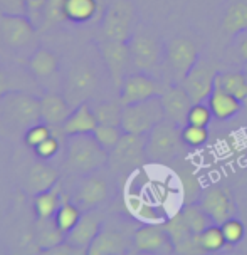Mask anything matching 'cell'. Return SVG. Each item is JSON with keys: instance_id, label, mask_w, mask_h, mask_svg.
I'll use <instances>...</instances> for the list:
<instances>
[{"instance_id": "cell-1", "label": "cell", "mask_w": 247, "mask_h": 255, "mask_svg": "<svg viewBox=\"0 0 247 255\" xmlns=\"http://www.w3.org/2000/svg\"><path fill=\"white\" fill-rule=\"evenodd\" d=\"M40 118V99L20 89L0 98V133H25Z\"/></svg>"}, {"instance_id": "cell-2", "label": "cell", "mask_w": 247, "mask_h": 255, "mask_svg": "<svg viewBox=\"0 0 247 255\" xmlns=\"http://www.w3.org/2000/svg\"><path fill=\"white\" fill-rule=\"evenodd\" d=\"M109 153L104 149L94 134L66 136V170L74 175H89L108 166Z\"/></svg>"}, {"instance_id": "cell-3", "label": "cell", "mask_w": 247, "mask_h": 255, "mask_svg": "<svg viewBox=\"0 0 247 255\" xmlns=\"http://www.w3.org/2000/svg\"><path fill=\"white\" fill-rule=\"evenodd\" d=\"M165 44L167 42H163L162 37L153 34L152 30L135 29L133 35L128 40L131 66L136 71L157 76V72L163 71Z\"/></svg>"}, {"instance_id": "cell-4", "label": "cell", "mask_w": 247, "mask_h": 255, "mask_svg": "<svg viewBox=\"0 0 247 255\" xmlns=\"http://www.w3.org/2000/svg\"><path fill=\"white\" fill-rule=\"evenodd\" d=\"M182 126L165 118L146 134V159L158 165L178 158L185 144L182 143Z\"/></svg>"}, {"instance_id": "cell-5", "label": "cell", "mask_w": 247, "mask_h": 255, "mask_svg": "<svg viewBox=\"0 0 247 255\" xmlns=\"http://www.w3.org/2000/svg\"><path fill=\"white\" fill-rule=\"evenodd\" d=\"M148 161L146 159V134L123 133L108 156V168L116 175H130Z\"/></svg>"}, {"instance_id": "cell-6", "label": "cell", "mask_w": 247, "mask_h": 255, "mask_svg": "<svg viewBox=\"0 0 247 255\" xmlns=\"http://www.w3.org/2000/svg\"><path fill=\"white\" fill-rule=\"evenodd\" d=\"M200 54L194 40L189 37H173L165 44L163 71L168 76V84H180L192 67L199 62Z\"/></svg>"}, {"instance_id": "cell-7", "label": "cell", "mask_w": 247, "mask_h": 255, "mask_svg": "<svg viewBox=\"0 0 247 255\" xmlns=\"http://www.w3.org/2000/svg\"><path fill=\"white\" fill-rule=\"evenodd\" d=\"M165 120L162 96L123 106L121 129L125 133L148 134L160 121Z\"/></svg>"}, {"instance_id": "cell-8", "label": "cell", "mask_w": 247, "mask_h": 255, "mask_svg": "<svg viewBox=\"0 0 247 255\" xmlns=\"http://www.w3.org/2000/svg\"><path fill=\"white\" fill-rule=\"evenodd\" d=\"M99 86V72L88 59H81L72 64L64 81V98L72 108L88 101Z\"/></svg>"}, {"instance_id": "cell-9", "label": "cell", "mask_w": 247, "mask_h": 255, "mask_svg": "<svg viewBox=\"0 0 247 255\" xmlns=\"http://www.w3.org/2000/svg\"><path fill=\"white\" fill-rule=\"evenodd\" d=\"M136 8L131 0H113L104 12L101 34L104 40L128 42L135 32Z\"/></svg>"}, {"instance_id": "cell-10", "label": "cell", "mask_w": 247, "mask_h": 255, "mask_svg": "<svg viewBox=\"0 0 247 255\" xmlns=\"http://www.w3.org/2000/svg\"><path fill=\"white\" fill-rule=\"evenodd\" d=\"M170 84L165 83V81H160L157 76L148 74V72H130L123 79L120 89H118L120 91V103L123 106H126V104L157 98V96H162L165 93V89Z\"/></svg>"}, {"instance_id": "cell-11", "label": "cell", "mask_w": 247, "mask_h": 255, "mask_svg": "<svg viewBox=\"0 0 247 255\" xmlns=\"http://www.w3.org/2000/svg\"><path fill=\"white\" fill-rule=\"evenodd\" d=\"M209 217L212 218L214 223L221 225L227 218L239 215L237 208L236 193L231 186L227 185H210L207 188L200 191V197L197 200Z\"/></svg>"}, {"instance_id": "cell-12", "label": "cell", "mask_w": 247, "mask_h": 255, "mask_svg": "<svg viewBox=\"0 0 247 255\" xmlns=\"http://www.w3.org/2000/svg\"><path fill=\"white\" fill-rule=\"evenodd\" d=\"M113 185L108 176L94 171L89 175H84V178L79 181L74 193V202L79 205L82 210H94L103 207L113 198Z\"/></svg>"}, {"instance_id": "cell-13", "label": "cell", "mask_w": 247, "mask_h": 255, "mask_svg": "<svg viewBox=\"0 0 247 255\" xmlns=\"http://www.w3.org/2000/svg\"><path fill=\"white\" fill-rule=\"evenodd\" d=\"M35 39V24L27 15L0 13V40L12 51L29 47Z\"/></svg>"}, {"instance_id": "cell-14", "label": "cell", "mask_w": 247, "mask_h": 255, "mask_svg": "<svg viewBox=\"0 0 247 255\" xmlns=\"http://www.w3.org/2000/svg\"><path fill=\"white\" fill-rule=\"evenodd\" d=\"M133 249L140 254L170 255L175 247L163 223H143L133 232Z\"/></svg>"}, {"instance_id": "cell-15", "label": "cell", "mask_w": 247, "mask_h": 255, "mask_svg": "<svg viewBox=\"0 0 247 255\" xmlns=\"http://www.w3.org/2000/svg\"><path fill=\"white\" fill-rule=\"evenodd\" d=\"M99 54L108 69V74L111 77L114 88L120 89L123 79L130 74L131 57L128 42H120V40H103L99 44Z\"/></svg>"}, {"instance_id": "cell-16", "label": "cell", "mask_w": 247, "mask_h": 255, "mask_svg": "<svg viewBox=\"0 0 247 255\" xmlns=\"http://www.w3.org/2000/svg\"><path fill=\"white\" fill-rule=\"evenodd\" d=\"M217 67L212 62L202 61L199 59V62L192 67V71L185 76V79L182 81L184 89L189 93L194 103H204L207 101L210 93L216 88V76H217Z\"/></svg>"}, {"instance_id": "cell-17", "label": "cell", "mask_w": 247, "mask_h": 255, "mask_svg": "<svg viewBox=\"0 0 247 255\" xmlns=\"http://www.w3.org/2000/svg\"><path fill=\"white\" fill-rule=\"evenodd\" d=\"M133 247V235H128L123 230L104 227L99 230L96 239L91 242L89 255H123Z\"/></svg>"}, {"instance_id": "cell-18", "label": "cell", "mask_w": 247, "mask_h": 255, "mask_svg": "<svg viewBox=\"0 0 247 255\" xmlns=\"http://www.w3.org/2000/svg\"><path fill=\"white\" fill-rule=\"evenodd\" d=\"M162 103L165 109V118L173 123H177L178 126L187 125V116L192 108V98L189 93L184 89L182 84H170L165 93L162 94Z\"/></svg>"}, {"instance_id": "cell-19", "label": "cell", "mask_w": 247, "mask_h": 255, "mask_svg": "<svg viewBox=\"0 0 247 255\" xmlns=\"http://www.w3.org/2000/svg\"><path fill=\"white\" fill-rule=\"evenodd\" d=\"M101 229H103V217L98 212V208H94V210H84L79 222L74 225V229L66 235V240L69 244L76 245V247L86 250V254H88L91 242L96 239V235L99 234Z\"/></svg>"}, {"instance_id": "cell-20", "label": "cell", "mask_w": 247, "mask_h": 255, "mask_svg": "<svg viewBox=\"0 0 247 255\" xmlns=\"http://www.w3.org/2000/svg\"><path fill=\"white\" fill-rule=\"evenodd\" d=\"M98 125L99 123L96 120L93 106L88 101H84L72 108L71 115L67 116V120L64 121V125L61 128H62V133L66 136L93 134Z\"/></svg>"}, {"instance_id": "cell-21", "label": "cell", "mask_w": 247, "mask_h": 255, "mask_svg": "<svg viewBox=\"0 0 247 255\" xmlns=\"http://www.w3.org/2000/svg\"><path fill=\"white\" fill-rule=\"evenodd\" d=\"M59 183V171L44 159H39L29 168L25 175V190L30 195H37Z\"/></svg>"}, {"instance_id": "cell-22", "label": "cell", "mask_w": 247, "mask_h": 255, "mask_svg": "<svg viewBox=\"0 0 247 255\" xmlns=\"http://www.w3.org/2000/svg\"><path fill=\"white\" fill-rule=\"evenodd\" d=\"M40 118L49 126H62L67 116L71 115L72 106L69 104L64 94L45 93L40 96Z\"/></svg>"}, {"instance_id": "cell-23", "label": "cell", "mask_w": 247, "mask_h": 255, "mask_svg": "<svg viewBox=\"0 0 247 255\" xmlns=\"http://www.w3.org/2000/svg\"><path fill=\"white\" fill-rule=\"evenodd\" d=\"M207 104L214 118L219 121L232 120L244 106V103H241L236 96H232L231 93L219 88V86H216L212 93H210V96L207 98Z\"/></svg>"}, {"instance_id": "cell-24", "label": "cell", "mask_w": 247, "mask_h": 255, "mask_svg": "<svg viewBox=\"0 0 247 255\" xmlns=\"http://www.w3.org/2000/svg\"><path fill=\"white\" fill-rule=\"evenodd\" d=\"M61 203H62V198H61V190H59V183L56 186H52V188L34 195L32 208H34V213H35V220L37 222L52 220L57 208L61 207Z\"/></svg>"}, {"instance_id": "cell-25", "label": "cell", "mask_w": 247, "mask_h": 255, "mask_svg": "<svg viewBox=\"0 0 247 255\" xmlns=\"http://www.w3.org/2000/svg\"><path fill=\"white\" fill-rule=\"evenodd\" d=\"M247 29V0H234L222 17V30L234 37Z\"/></svg>"}, {"instance_id": "cell-26", "label": "cell", "mask_w": 247, "mask_h": 255, "mask_svg": "<svg viewBox=\"0 0 247 255\" xmlns=\"http://www.w3.org/2000/svg\"><path fill=\"white\" fill-rule=\"evenodd\" d=\"M29 71L32 76L39 77V79H49L57 74L59 61L47 49H35L29 59Z\"/></svg>"}, {"instance_id": "cell-27", "label": "cell", "mask_w": 247, "mask_h": 255, "mask_svg": "<svg viewBox=\"0 0 247 255\" xmlns=\"http://www.w3.org/2000/svg\"><path fill=\"white\" fill-rule=\"evenodd\" d=\"M216 86L236 96L241 103H247V76L242 71H219Z\"/></svg>"}, {"instance_id": "cell-28", "label": "cell", "mask_w": 247, "mask_h": 255, "mask_svg": "<svg viewBox=\"0 0 247 255\" xmlns=\"http://www.w3.org/2000/svg\"><path fill=\"white\" fill-rule=\"evenodd\" d=\"M98 0H66L64 13L66 20L72 24H86L91 22L98 13Z\"/></svg>"}, {"instance_id": "cell-29", "label": "cell", "mask_w": 247, "mask_h": 255, "mask_svg": "<svg viewBox=\"0 0 247 255\" xmlns=\"http://www.w3.org/2000/svg\"><path fill=\"white\" fill-rule=\"evenodd\" d=\"M66 240V234L59 229L57 223L52 220H42L37 222V237H35V242H37V247L40 249V252H45V250L56 247L61 242Z\"/></svg>"}, {"instance_id": "cell-30", "label": "cell", "mask_w": 247, "mask_h": 255, "mask_svg": "<svg viewBox=\"0 0 247 255\" xmlns=\"http://www.w3.org/2000/svg\"><path fill=\"white\" fill-rule=\"evenodd\" d=\"M182 217L187 223V227L190 229V232L194 235H199L200 232H204L209 225H212L214 220L209 217V213L204 210L202 205L199 202H192L182 207Z\"/></svg>"}, {"instance_id": "cell-31", "label": "cell", "mask_w": 247, "mask_h": 255, "mask_svg": "<svg viewBox=\"0 0 247 255\" xmlns=\"http://www.w3.org/2000/svg\"><path fill=\"white\" fill-rule=\"evenodd\" d=\"M81 215H82V208L76 202H71V200H66V202H64L62 200L61 207L57 208L56 215H54V222H56L59 229L67 235L72 229H74L76 223L79 222Z\"/></svg>"}, {"instance_id": "cell-32", "label": "cell", "mask_w": 247, "mask_h": 255, "mask_svg": "<svg viewBox=\"0 0 247 255\" xmlns=\"http://www.w3.org/2000/svg\"><path fill=\"white\" fill-rule=\"evenodd\" d=\"M197 240H199V245H200V249L204 250V254L221 252L227 245L226 237H224L219 223H212V225H209L204 232H200V234L197 235Z\"/></svg>"}, {"instance_id": "cell-33", "label": "cell", "mask_w": 247, "mask_h": 255, "mask_svg": "<svg viewBox=\"0 0 247 255\" xmlns=\"http://www.w3.org/2000/svg\"><path fill=\"white\" fill-rule=\"evenodd\" d=\"M94 109L96 120L99 125H113L121 126V115H123V104L118 101H101L98 103Z\"/></svg>"}, {"instance_id": "cell-34", "label": "cell", "mask_w": 247, "mask_h": 255, "mask_svg": "<svg viewBox=\"0 0 247 255\" xmlns=\"http://www.w3.org/2000/svg\"><path fill=\"white\" fill-rule=\"evenodd\" d=\"M182 143L185 144V148L197 149L202 148L209 141V129L207 126H195V125H184L182 126Z\"/></svg>"}, {"instance_id": "cell-35", "label": "cell", "mask_w": 247, "mask_h": 255, "mask_svg": "<svg viewBox=\"0 0 247 255\" xmlns=\"http://www.w3.org/2000/svg\"><path fill=\"white\" fill-rule=\"evenodd\" d=\"M221 229H222L224 237H226V242L229 247H236V245L244 239L247 225L239 215H236V217L227 218L226 222H222Z\"/></svg>"}, {"instance_id": "cell-36", "label": "cell", "mask_w": 247, "mask_h": 255, "mask_svg": "<svg viewBox=\"0 0 247 255\" xmlns=\"http://www.w3.org/2000/svg\"><path fill=\"white\" fill-rule=\"evenodd\" d=\"M125 131L121 129V126H113V125H98L94 129V138L98 139V143L109 153L116 146V143L120 141Z\"/></svg>"}, {"instance_id": "cell-37", "label": "cell", "mask_w": 247, "mask_h": 255, "mask_svg": "<svg viewBox=\"0 0 247 255\" xmlns=\"http://www.w3.org/2000/svg\"><path fill=\"white\" fill-rule=\"evenodd\" d=\"M51 134H52L51 126L44 121H39V123H35V125L27 128L25 133L22 136H24V143L27 144V146L34 149L35 146H39L44 139H47Z\"/></svg>"}, {"instance_id": "cell-38", "label": "cell", "mask_w": 247, "mask_h": 255, "mask_svg": "<svg viewBox=\"0 0 247 255\" xmlns=\"http://www.w3.org/2000/svg\"><path fill=\"white\" fill-rule=\"evenodd\" d=\"M212 118L214 115H212V111H210L207 101L194 103L189 111V116H187V123H189V125H195V126H209Z\"/></svg>"}, {"instance_id": "cell-39", "label": "cell", "mask_w": 247, "mask_h": 255, "mask_svg": "<svg viewBox=\"0 0 247 255\" xmlns=\"http://www.w3.org/2000/svg\"><path fill=\"white\" fill-rule=\"evenodd\" d=\"M64 3H66V0H45L42 22H45V24H59V22L66 20Z\"/></svg>"}, {"instance_id": "cell-40", "label": "cell", "mask_w": 247, "mask_h": 255, "mask_svg": "<svg viewBox=\"0 0 247 255\" xmlns=\"http://www.w3.org/2000/svg\"><path fill=\"white\" fill-rule=\"evenodd\" d=\"M59 151H61V143H59V139L54 134H51L47 139H44L39 146L34 148L35 156H37L39 159H44V161L52 159Z\"/></svg>"}, {"instance_id": "cell-41", "label": "cell", "mask_w": 247, "mask_h": 255, "mask_svg": "<svg viewBox=\"0 0 247 255\" xmlns=\"http://www.w3.org/2000/svg\"><path fill=\"white\" fill-rule=\"evenodd\" d=\"M2 15H27L25 0H0Z\"/></svg>"}, {"instance_id": "cell-42", "label": "cell", "mask_w": 247, "mask_h": 255, "mask_svg": "<svg viewBox=\"0 0 247 255\" xmlns=\"http://www.w3.org/2000/svg\"><path fill=\"white\" fill-rule=\"evenodd\" d=\"M234 193L237 200V208H239V217L247 225V181L241 183L239 186H236Z\"/></svg>"}, {"instance_id": "cell-43", "label": "cell", "mask_w": 247, "mask_h": 255, "mask_svg": "<svg viewBox=\"0 0 247 255\" xmlns=\"http://www.w3.org/2000/svg\"><path fill=\"white\" fill-rule=\"evenodd\" d=\"M44 254H47V255H82V254H86V250H82L79 247H76V245L69 244L67 240H64V242L56 245V247L45 250Z\"/></svg>"}, {"instance_id": "cell-44", "label": "cell", "mask_w": 247, "mask_h": 255, "mask_svg": "<svg viewBox=\"0 0 247 255\" xmlns=\"http://www.w3.org/2000/svg\"><path fill=\"white\" fill-rule=\"evenodd\" d=\"M27 3V17L34 22H42V13L45 7V0H25Z\"/></svg>"}, {"instance_id": "cell-45", "label": "cell", "mask_w": 247, "mask_h": 255, "mask_svg": "<svg viewBox=\"0 0 247 255\" xmlns=\"http://www.w3.org/2000/svg\"><path fill=\"white\" fill-rule=\"evenodd\" d=\"M232 47H234V51L241 61L247 64V29L232 37Z\"/></svg>"}, {"instance_id": "cell-46", "label": "cell", "mask_w": 247, "mask_h": 255, "mask_svg": "<svg viewBox=\"0 0 247 255\" xmlns=\"http://www.w3.org/2000/svg\"><path fill=\"white\" fill-rule=\"evenodd\" d=\"M10 91H15L12 86V76H8L5 71L0 69V98H3Z\"/></svg>"}, {"instance_id": "cell-47", "label": "cell", "mask_w": 247, "mask_h": 255, "mask_svg": "<svg viewBox=\"0 0 247 255\" xmlns=\"http://www.w3.org/2000/svg\"><path fill=\"white\" fill-rule=\"evenodd\" d=\"M236 252L237 254H247V229H246V235H244V239L241 240L239 244L236 245Z\"/></svg>"}, {"instance_id": "cell-48", "label": "cell", "mask_w": 247, "mask_h": 255, "mask_svg": "<svg viewBox=\"0 0 247 255\" xmlns=\"http://www.w3.org/2000/svg\"><path fill=\"white\" fill-rule=\"evenodd\" d=\"M244 181H247V171L244 173ZM244 181H242V183H244Z\"/></svg>"}]
</instances>
